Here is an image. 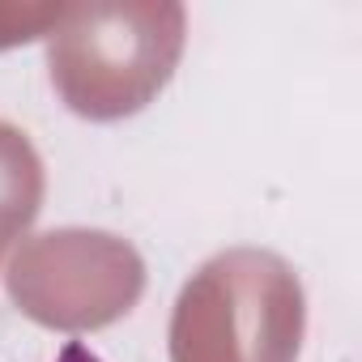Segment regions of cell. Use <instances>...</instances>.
I'll return each mask as SVG.
<instances>
[{
    "instance_id": "6da1fadb",
    "label": "cell",
    "mask_w": 362,
    "mask_h": 362,
    "mask_svg": "<svg viewBox=\"0 0 362 362\" xmlns=\"http://www.w3.org/2000/svg\"><path fill=\"white\" fill-rule=\"evenodd\" d=\"M184 43L188 13L175 0L60 5L47 30L52 86L81 119H128L166 90Z\"/></svg>"
},
{
    "instance_id": "7a4b0ae2",
    "label": "cell",
    "mask_w": 362,
    "mask_h": 362,
    "mask_svg": "<svg viewBox=\"0 0 362 362\" xmlns=\"http://www.w3.org/2000/svg\"><path fill=\"white\" fill-rule=\"evenodd\" d=\"M307 294L269 247L209 256L175 298L170 362H298Z\"/></svg>"
},
{
    "instance_id": "3957f363",
    "label": "cell",
    "mask_w": 362,
    "mask_h": 362,
    "mask_svg": "<svg viewBox=\"0 0 362 362\" xmlns=\"http://www.w3.org/2000/svg\"><path fill=\"white\" fill-rule=\"evenodd\" d=\"M13 307L52 332H94L124 320L145 294L141 252L111 230H43L22 239L5 269Z\"/></svg>"
},
{
    "instance_id": "277c9868",
    "label": "cell",
    "mask_w": 362,
    "mask_h": 362,
    "mask_svg": "<svg viewBox=\"0 0 362 362\" xmlns=\"http://www.w3.org/2000/svg\"><path fill=\"white\" fill-rule=\"evenodd\" d=\"M43 192H47L43 158L35 153L22 128L0 119V247H9L35 226Z\"/></svg>"
},
{
    "instance_id": "5b68a950",
    "label": "cell",
    "mask_w": 362,
    "mask_h": 362,
    "mask_svg": "<svg viewBox=\"0 0 362 362\" xmlns=\"http://www.w3.org/2000/svg\"><path fill=\"white\" fill-rule=\"evenodd\" d=\"M60 362H98V358H94V354H86V349H81V345H69V349H64V358H60Z\"/></svg>"
}]
</instances>
